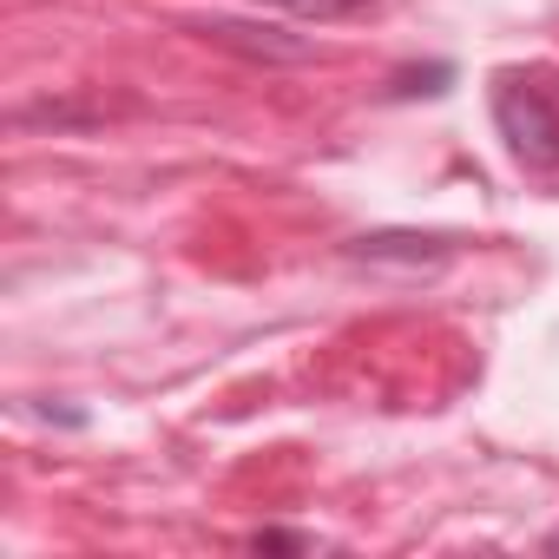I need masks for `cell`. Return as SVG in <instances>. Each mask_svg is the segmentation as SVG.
Instances as JSON below:
<instances>
[{"instance_id":"cell-1","label":"cell","mask_w":559,"mask_h":559,"mask_svg":"<svg viewBox=\"0 0 559 559\" xmlns=\"http://www.w3.org/2000/svg\"><path fill=\"white\" fill-rule=\"evenodd\" d=\"M493 132L507 139L513 165L559 171V80L539 67L493 73Z\"/></svg>"},{"instance_id":"cell-2","label":"cell","mask_w":559,"mask_h":559,"mask_svg":"<svg viewBox=\"0 0 559 559\" xmlns=\"http://www.w3.org/2000/svg\"><path fill=\"white\" fill-rule=\"evenodd\" d=\"M204 47L217 53H237L250 67H310L317 60V40L310 34H290L276 21H237V14H204V21H185Z\"/></svg>"},{"instance_id":"cell-8","label":"cell","mask_w":559,"mask_h":559,"mask_svg":"<svg viewBox=\"0 0 559 559\" xmlns=\"http://www.w3.org/2000/svg\"><path fill=\"white\" fill-rule=\"evenodd\" d=\"M546 552H559V533H552V539H546Z\"/></svg>"},{"instance_id":"cell-5","label":"cell","mask_w":559,"mask_h":559,"mask_svg":"<svg viewBox=\"0 0 559 559\" xmlns=\"http://www.w3.org/2000/svg\"><path fill=\"white\" fill-rule=\"evenodd\" d=\"M99 112L93 106H73V99H47V106H21L14 112V126H53V132H67V126H93Z\"/></svg>"},{"instance_id":"cell-3","label":"cell","mask_w":559,"mask_h":559,"mask_svg":"<svg viewBox=\"0 0 559 559\" xmlns=\"http://www.w3.org/2000/svg\"><path fill=\"white\" fill-rule=\"evenodd\" d=\"M343 257L369 263V270H428V263L454 257V237H441V230H362Z\"/></svg>"},{"instance_id":"cell-6","label":"cell","mask_w":559,"mask_h":559,"mask_svg":"<svg viewBox=\"0 0 559 559\" xmlns=\"http://www.w3.org/2000/svg\"><path fill=\"white\" fill-rule=\"evenodd\" d=\"M448 80H454V67H448V60H435V67H408V73H395V86H389V93H395V99H415V93H441Z\"/></svg>"},{"instance_id":"cell-7","label":"cell","mask_w":559,"mask_h":559,"mask_svg":"<svg viewBox=\"0 0 559 559\" xmlns=\"http://www.w3.org/2000/svg\"><path fill=\"white\" fill-rule=\"evenodd\" d=\"M243 546H250V552H317V539L297 533V526H257Z\"/></svg>"},{"instance_id":"cell-4","label":"cell","mask_w":559,"mask_h":559,"mask_svg":"<svg viewBox=\"0 0 559 559\" xmlns=\"http://www.w3.org/2000/svg\"><path fill=\"white\" fill-rule=\"evenodd\" d=\"M257 8H284L297 21H362L369 8H382V0H257Z\"/></svg>"}]
</instances>
